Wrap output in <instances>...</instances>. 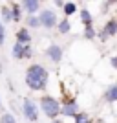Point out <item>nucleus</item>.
I'll return each mask as SVG.
<instances>
[{
  "instance_id": "423d86ee",
  "label": "nucleus",
  "mask_w": 117,
  "mask_h": 123,
  "mask_svg": "<svg viewBox=\"0 0 117 123\" xmlns=\"http://www.w3.org/2000/svg\"><path fill=\"white\" fill-rule=\"evenodd\" d=\"M44 53H46V57L50 59L51 62L59 64V62L62 61V57H64V48H62L61 44H55V42H53V44H50V46L46 48Z\"/></svg>"
},
{
  "instance_id": "6ab92c4d",
  "label": "nucleus",
  "mask_w": 117,
  "mask_h": 123,
  "mask_svg": "<svg viewBox=\"0 0 117 123\" xmlns=\"http://www.w3.org/2000/svg\"><path fill=\"white\" fill-rule=\"evenodd\" d=\"M82 37L88 39V41H93V39L97 37V30L93 28V26H84V33H82Z\"/></svg>"
},
{
  "instance_id": "f03ea898",
  "label": "nucleus",
  "mask_w": 117,
  "mask_h": 123,
  "mask_svg": "<svg viewBox=\"0 0 117 123\" xmlns=\"http://www.w3.org/2000/svg\"><path fill=\"white\" fill-rule=\"evenodd\" d=\"M39 107H40V112L46 116L48 119H55V118H61V101L50 94L42 96L39 99Z\"/></svg>"
},
{
  "instance_id": "0eeeda50",
  "label": "nucleus",
  "mask_w": 117,
  "mask_h": 123,
  "mask_svg": "<svg viewBox=\"0 0 117 123\" xmlns=\"http://www.w3.org/2000/svg\"><path fill=\"white\" fill-rule=\"evenodd\" d=\"M20 7L26 15H39L40 13V0H22Z\"/></svg>"
},
{
  "instance_id": "4468645a",
  "label": "nucleus",
  "mask_w": 117,
  "mask_h": 123,
  "mask_svg": "<svg viewBox=\"0 0 117 123\" xmlns=\"http://www.w3.org/2000/svg\"><path fill=\"white\" fill-rule=\"evenodd\" d=\"M79 17H81L82 26H93V15L90 13V9L82 7V9H81V13H79Z\"/></svg>"
},
{
  "instance_id": "2eb2a0df",
  "label": "nucleus",
  "mask_w": 117,
  "mask_h": 123,
  "mask_svg": "<svg viewBox=\"0 0 117 123\" xmlns=\"http://www.w3.org/2000/svg\"><path fill=\"white\" fill-rule=\"evenodd\" d=\"M26 26H28V28H33V30H39V28H42L39 15H28V18H26Z\"/></svg>"
},
{
  "instance_id": "6e6552de",
  "label": "nucleus",
  "mask_w": 117,
  "mask_h": 123,
  "mask_svg": "<svg viewBox=\"0 0 117 123\" xmlns=\"http://www.w3.org/2000/svg\"><path fill=\"white\" fill-rule=\"evenodd\" d=\"M15 42H20V44H31V33H29V28H18L15 33Z\"/></svg>"
},
{
  "instance_id": "a878e982",
  "label": "nucleus",
  "mask_w": 117,
  "mask_h": 123,
  "mask_svg": "<svg viewBox=\"0 0 117 123\" xmlns=\"http://www.w3.org/2000/svg\"><path fill=\"white\" fill-rule=\"evenodd\" d=\"M106 4H108V6H115L117 0H106Z\"/></svg>"
},
{
  "instance_id": "f8f14e48",
  "label": "nucleus",
  "mask_w": 117,
  "mask_h": 123,
  "mask_svg": "<svg viewBox=\"0 0 117 123\" xmlns=\"http://www.w3.org/2000/svg\"><path fill=\"white\" fill-rule=\"evenodd\" d=\"M0 20L4 24H11L13 22V11H11V6H2L0 7Z\"/></svg>"
},
{
  "instance_id": "20e7f679",
  "label": "nucleus",
  "mask_w": 117,
  "mask_h": 123,
  "mask_svg": "<svg viewBox=\"0 0 117 123\" xmlns=\"http://www.w3.org/2000/svg\"><path fill=\"white\" fill-rule=\"evenodd\" d=\"M39 18H40V24L44 30H53L59 24V15L55 9H40Z\"/></svg>"
},
{
  "instance_id": "b1692460",
  "label": "nucleus",
  "mask_w": 117,
  "mask_h": 123,
  "mask_svg": "<svg viewBox=\"0 0 117 123\" xmlns=\"http://www.w3.org/2000/svg\"><path fill=\"white\" fill-rule=\"evenodd\" d=\"M53 4H55L57 7H64V4H66V2H64V0H53Z\"/></svg>"
},
{
  "instance_id": "bb28decb",
  "label": "nucleus",
  "mask_w": 117,
  "mask_h": 123,
  "mask_svg": "<svg viewBox=\"0 0 117 123\" xmlns=\"http://www.w3.org/2000/svg\"><path fill=\"white\" fill-rule=\"evenodd\" d=\"M0 108H2V96H0Z\"/></svg>"
},
{
  "instance_id": "1a4fd4ad",
  "label": "nucleus",
  "mask_w": 117,
  "mask_h": 123,
  "mask_svg": "<svg viewBox=\"0 0 117 123\" xmlns=\"http://www.w3.org/2000/svg\"><path fill=\"white\" fill-rule=\"evenodd\" d=\"M11 57H13L15 61H24V57H26V44L15 42L13 48H11Z\"/></svg>"
},
{
  "instance_id": "393cba45",
  "label": "nucleus",
  "mask_w": 117,
  "mask_h": 123,
  "mask_svg": "<svg viewBox=\"0 0 117 123\" xmlns=\"http://www.w3.org/2000/svg\"><path fill=\"white\" fill-rule=\"evenodd\" d=\"M50 123H64L61 118H55V119H50Z\"/></svg>"
},
{
  "instance_id": "f3484780",
  "label": "nucleus",
  "mask_w": 117,
  "mask_h": 123,
  "mask_svg": "<svg viewBox=\"0 0 117 123\" xmlns=\"http://www.w3.org/2000/svg\"><path fill=\"white\" fill-rule=\"evenodd\" d=\"M62 11H64V17H71V15H75L79 9H77V4H75V2H66L64 7H62Z\"/></svg>"
},
{
  "instance_id": "ddd939ff",
  "label": "nucleus",
  "mask_w": 117,
  "mask_h": 123,
  "mask_svg": "<svg viewBox=\"0 0 117 123\" xmlns=\"http://www.w3.org/2000/svg\"><path fill=\"white\" fill-rule=\"evenodd\" d=\"M57 31L61 33V35H68L71 31V22L68 17H64V18H61L59 20V24H57Z\"/></svg>"
},
{
  "instance_id": "5701e85b",
  "label": "nucleus",
  "mask_w": 117,
  "mask_h": 123,
  "mask_svg": "<svg viewBox=\"0 0 117 123\" xmlns=\"http://www.w3.org/2000/svg\"><path fill=\"white\" fill-rule=\"evenodd\" d=\"M110 66H112L113 70H117V55H112V57H110Z\"/></svg>"
},
{
  "instance_id": "4be33fe9",
  "label": "nucleus",
  "mask_w": 117,
  "mask_h": 123,
  "mask_svg": "<svg viewBox=\"0 0 117 123\" xmlns=\"http://www.w3.org/2000/svg\"><path fill=\"white\" fill-rule=\"evenodd\" d=\"M33 53H35V51H33L31 44H26V57H24V59H31V57H33Z\"/></svg>"
},
{
  "instance_id": "c85d7f7f",
  "label": "nucleus",
  "mask_w": 117,
  "mask_h": 123,
  "mask_svg": "<svg viewBox=\"0 0 117 123\" xmlns=\"http://www.w3.org/2000/svg\"><path fill=\"white\" fill-rule=\"evenodd\" d=\"M40 2H42V0H40Z\"/></svg>"
},
{
  "instance_id": "9b49d317",
  "label": "nucleus",
  "mask_w": 117,
  "mask_h": 123,
  "mask_svg": "<svg viewBox=\"0 0 117 123\" xmlns=\"http://www.w3.org/2000/svg\"><path fill=\"white\" fill-rule=\"evenodd\" d=\"M102 31L108 35V39H110V37H117V18H110V20H106Z\"/></svg>"
},
{
  "instance_id": "7ed1b4c3",
  "label": "nucleus",
  "mask_w": 117,
  "mask_h": 123,
  "mask_svg": "<svg viewBox=\"0 0 117 123\" xmlns=\"http://www.w3.org/2000/svg\"><path fill=\"white\" fill-rule=\"evenodd\" d=\"M20 112H22V116H24V119L29 121V123H37L39 118H40V107H39V103L33 98H24L22 99Z\"/></svg>"
},
{
  "instance_id": "aec40b11",
  "label": "nucleus",
  "mask_w": 117,
  "mask_h": 123,
  "mask_svg": "<svg viewBox=\"0 0 117 123\" xmlns=\"http://www.w3.org/2000/svg\"><path fill=\"white\" fill-rule=\"evenodd\" d=\"M0 123H17V118L11 112H2V116H0Z\"/></svg>"
},
{
  "instance_id": "9d476101",
  "label": "nucleus",
  "mask_w": 117,
  "mask_h": 123,
  "mask_svg": "<svg viewBox=\"0 0 117 123\" xmlns=\"http://www.w3.org/2000/svg\"><path fill=\"white\" fill-rule=\"evenodd\" d=\"M102 98H104L106 103H117V83H112V85L104 90Z\"/></svg>"
},
{
  "instance_id": "412c9836",
  "label": "nucleus",
  "mask_w": 117,
  "mask_h": 123,
  "mask_svg": "<svg viewBox=\"0 0 117 123\" xmlns=\"http://www.w3.org/2000/svg\"><path fill=\"white\" fill-rule=\"evenodd\" d=\"M6 42V24L0 20V46Z\"/></svg>"
},
{
  "instance_id": "a211bd4d",
  "label": "nucleus",
  "mask_w": 117,
  "mask_h": 123,
  "mask_svg": "<svg viewBox=\"0 0 117 123\" xmlns=\"http://www.w3.org/2000/svg\"><path fill=\"white\" fill-rule=\"evenodd\" d=\"M11 11H13V22L22 20V7L20 4H11Z\"/></svg>"
},
{
  "instance_id": "39448f33",
  "label": "nucleus",
  "mask_w": 117,
  "mask_h": 123,
  "mask_svg": "<svg viewBox=\"0 0 117 123\" xmlns=\"http://www.w3.org/2000/svg\"><path fill=\"white\" fill-rule=\"evenodd\" d=\"M61 105H62L61 107V116L62 118H75L77 114L81 112L79 103H77L73 98H66V96H64V99H62Z\"/></svg>"
},
{
  "instance_id": "f257e3e1",
  "label": "nucleus",
  "mask_w": 117,
  "mask_h": 123,
  "mask_svg": "<svg viewBox=\"0 0 117 123\" xmlns=\"http://www.w3.org/2000/svg\"><path fill=\"white\" fill-rule=\"evenodd\" d=\"M50 83V72L48 68L40 62H33L26 68L24 74V85L31 92H44Z\"/></svg>"
},
{
  "instance_id": "cd10ccee",
  "label": "nucleus",
  "mask_w": 117,
  "mask_h": 123,
  "mask_svg": "<svg viewBox=\"0 0 117 123\" xmlns=\"http://www.w3.org/2000/svg\"><path fill=\"white\" fill-rule=\"evenodd\" d=\"M7 2H11V0H7Z\"/></svg>"
},
{
  "instance_id": "dca6fc26",
  "label": "nucleus",
  "mask_w": 117,
  "mask_h": 123,
  "mask_svg": "<svg viewBox=\"0 0 117 123\" xmlns=\"http://www.w3.org/2000/svg\"><path fill=\"white\" fill-rule=\"evenodd\" d=\"M73 123H93V119H92V116L88 112H82L81 110V112L73 118Z\"/></svg>"
}]
</instances>
